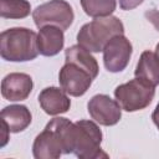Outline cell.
Returning <instances> with one entry per match:
<instances>
[{
  "mask_svg": "<svg viewBox=\"0 0 159 159\" xmlns=\"http://www.w3.org/2000/svg\"><path fill=\"white\" fill-rule=\"evenodd\" d=\"M94 78L82 66L75 62H67L62 66L58 73V81L61 88L70 96L81 97L91 87Z\"/></svg>",
  "mask_w": 159,
  "mask_h": 159,
  "instance_id": "cell-6",
  "label": "cell"
},
{
  "mask_svg": "<svg viewBox=\"0 0 159 159\" xmlns=\"http://www.w3.org/2000/svg\"><path fill=\"white\" fill-rule=\"evenodd\" d=\"M48 124L61 135L65 154H75L80 159L107 157L101 149L102 132L94 122L81 119L73 123L67 118L56 117Z\"/></svg>",
  "mask_w": 159,
  "mask_h": 159,
  "instance_id": "cell-1",
  "label": "cell"
},
{
  "mask_svg": "<svg viewBox=\"0 0 159 159\" xmlns=\"http://www.w3.org/2000/svg\"><path fill=\"white\" fill-rule=\"evenodd\" d=\"M145 17L149 22L153 24V26L159 31V9H152L145 12Z\"/></svg>",
  "mask_w": 159,
  "mask_h": 159,
  "instance_id": "cell-18",
  "label": "cell"
},
{
  "mask_svg": "<svg viewBox=\"0 0 159 159\" xmlns=\"http://www.w3.org/2000/svg\"><path fill=\"white\" fill-rule=\"evenodd\" d=\"M132 52V43L124 35L113 36L103 48L104 67L113 73L123 71L129 63Z\"/></svg>",
  "mask_w": 159,
  "mask_h": 159,
  "instance_id": "cell-7",
  "label": "cell"
},
{
  "mask_svg": "<svg viewBox=\"0 0 159 159\" xmlns=\"http://www.w3.org/2000/svg\"><path fill=\"white\" fill-rule=\"evenodd\" d=\"M65 57L67 62H75L80 66H82L83 68H86L93 78H96L98 76V63L96 61V58L91 55V52L88 50H86L84 47H82L81 45H73L71 47H68L65 52Z\"/></svg>",
  "mask_w": 159,
  "mask_h": 159,
  "instance_id": "cell-15",
  "label": "cell"
},
{
  "mask_svg": "<svg viewBox=\"0 0 159 159\" xmlns=\"http://www.w3.org/2000/svg\"><path fill=\"white\" fill-rule=\"evenodd\" d=\"M37 34L26 27H12L0 35V55L10 62H26L39 55Z\"/></svg>",
  "mask_w": 159,
  "mask_h": 159,
  "instance_id": "cell-2",
  "label": "cell"
},
{
  "mask_svg": "<svg viewBox=\"0 0 159 159\" xmlns=\"http://www.w3.org/2000/svg\"><path fill=\"white\" fill-rule=\"evenodd\" d=\"M155 53H157V56L159 57V42H158V45L155 46Z\"/></svg>",
  "mask_w": 159,
  "mask_h": 159,
  "instance_id": "cell-21",
  "label": "cell"
},
{
  "mask_svg": "<svg viewBox=\"0 0 159 159\" xmlns=\"http://www.w3.org/2000/svg\"><path fill=\"white\" fill-rule=\"evenodd\" d=\"M87 109L96 123L106 127L117 124L122 117V108L119 103L107 94L93 96L87 104Z\"/></svg>",
  "mask_w": 159,
  "mask_h": 159,
  "instance_id": "cell-8",
  "label": "cell"
},
{
  "mask_svg": "<svg viewBox=\"0 0 159 159\" xmlns=\"http://www.w3.org/2000/svg\"><path fill=\"white\" fill-rule=\"evenodd\" d=\"M83 11L91 17H107L117 7L116 0H81Z\"/></svg>",
  "mask_w": 159,
  "mask_h": 159,
  "instance_id": "cell-17",
  "label": "cell"
},
{
  "mask_svg": "<svg viewBox=\"0 0 159 159\" xmlns=\"http://www.w3.org/2000/svg\"><path fill=\"white\" fill-rule=\"evenodd\" d=\"M32 154L36 159H57L65 154L61 135L48 123L35 138L32 144Z\"/></svg>",
  "mask_w": 159,
  "mask_h": 159,
  "instance_id": "cell-9",
  "label": "cell"
},
{
  "mask_svg": "<svg viewBox=\"0 0 159 159\" xmlns=\"http://www.w3.org/2000/svg\"><path fill=\"white\" fill-rule=\"evenodd\" d=\"M34 87L32 78L21 72H14L4 77L1 81V94L5 99L11 102L26 99Z\"/></svg>",
  "mask_w": 159,
  "mask_h": 159,
  "instance_id": "cell-10",
  "label": "cell"
},
{
  "mask_svg": "<svg viewBox=\"0 0 159 159\" xmlns=\"http://www.w3.org/2000/svg\"><path fill=\"white\" fill-rule=\"evenodd\" d=\"M32 19L39 29L51 25L65 31L72 25L75 14L66 0H50L32 11Z\"/></svg>",
  "mask_w": 159,
  "mask_h": 159,
  "instance_id": "cell-5",
  "label": "cell"
},
{
  "mask_svg": "<svg viewBox=\"0 0 159 159\" xmlns=\"http://www.w3.org/2000/svg\"><path fill=\"white\" fill-rule=\"evenodd\" d=\"M1 120L7 125L10 133H19L26 129L31 123V113L26 106L11 104L5 107L0 113Z\"/></svg>",
  "mask_w": 159,
  "mask_h": 159,
  "instance_id": "cell-13",
  "label": "cell"
},
{
  "mask_svg": "<svg viewBox=\"0 0 159 159\" xmlns=\"http://www.w3.org/2000/svg\"><path fill=\"white\" fill-rule=\"evenodd\" d=\"M134 75L137 78H140L157 87L159 84V57L157 53L144 51L139 57Z\"/></svg>",
  "mask_w": 159,
  "mask_h": 159,
  "instance_id": "cell-14",
  "label": "cell"
},
{
  "mask_svg": "<svg viewBox=\"0 0 159 159\" xmlns=\"http://www.w3.org/2000/svg\"><path fill=\"white\" fill-rule=\"evenodd\" d=\"M123 34L124 25L118 17H96L80 29L77 34V42L89 52H99L103 51L106 43L113 36Z\"/></svg>",
  "mask_w": 159,
  "mask_h": 159,
  "instance_id": "cell-3",
  "label": "cell"
},
{
  "mask_svg": "<svg viewBox=\"0 0 159 159\" xmlns=\"http://www.w3.org/2000/svg\"><path fill=\"white\" fill-rule=\"evenodd\" d=\"M39 103L45 113L57 116L66 113L71 107V101L67 93L58 87H46L39 94Z\"/></svg>",
  "mask_w": 159,
  "mask_h": 159,
  "instance_id": "cell-11",
  "label": "cell"
},
{
  "mask_svg": "<svg viewBox=\"0 0 159 159\" xmlns=\"http://www.w3.org/2000/svg\"><path fill=\"white\" fill-rule=\"evenodd\" d=\"M143 1L144 0H119V6L122 10H133Z\"/></svg>",
  "mask_w": 159,
  "mask_h": 159,
  "instance_id": "cell-19",
  "label": "cell"
},
{
  "mask_svg": "<svg viewBox=\"0 0 159 159\" xmlns=\"http://www.w3.org/2000/svg\"><path fill=\"white\" fill-rule=\"evenodd\" d=\"M155 94V87L148 82L134 78L127 83L119 84L114 89L116 101L125 112H137L148 107Z\"/></svg>",
  "mask_w": 159,
  "mask_h": 159,
  "instance_id": "cell-4",
  "label": "cell"
},
{
  "mask_svg": "<svg viewBox=\"0 0 159 159\" xmlns=\"http://www.w3.org/2000/svg\"><path fill=\"white\" fill-rule=\"evenodd\" d=\"M152 119H153L154 124L157 125V128L159 129V103L157 104V107H155V109H154V112L152 114Z\"/></svg>",
  "mask_w": 159,
  "mask_h": 159,
  "instance_id": "cell-20",
  "label": "cell"
},
{
  "mask_svg": "<svg viewBox=\"0 0 159 159\" xmlns=\"http://www.w3.org/2000/svg\"><path fill=\"white\" fill-rule=\"evenodd\" d=\"M63 30H61L60 27L48 25L40 29L37 34V46L40 55L46 57L55 56L63 48Z\"/></svg>",
  "mask_w": 159,
  "mask_h": 159,
  "instance_id": "cell-12",
  "label": "cell"
},
{
  "mask_svg": "<svg viewBox=\"0 0 159 159\" xmlns=\"http://www.w3.org/2000/svg\"><path fill=\"white\" fill-rule=\"evenodd\" d=\"M31 5L27 0H0L2 19H24L30 15Z\"/></svg>",
  "mask_w": 159,
  "mask_h": 159,
  "instance_id": "cell-16",
  "label": "cell"
}]
</instances>
